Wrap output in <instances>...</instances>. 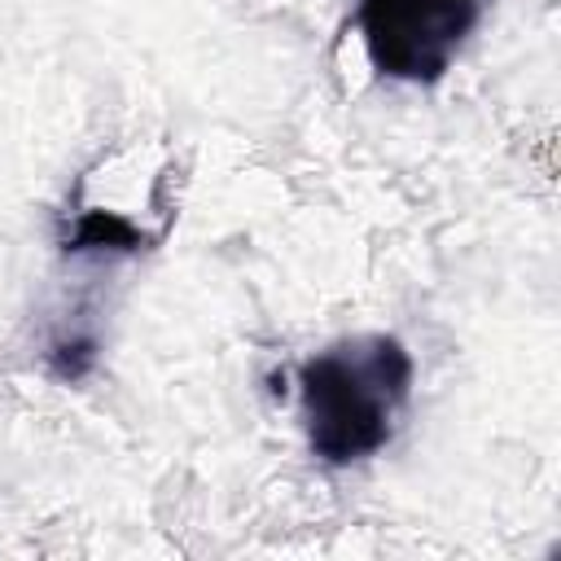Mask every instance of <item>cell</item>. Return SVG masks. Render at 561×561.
Listing matches in <instances>:
<instances>
[{"label":"cell","mask_w":561,"mask_h":561,"mask_svg":"<svg viewBox=\"0 0 561 561\" xmlns=\"http://www.w3.org/2000/svg\"><path fill=\"white\" fill-rule=\"evenodd\" d=\"M412 355L390 333L337 337L298 368V416L316 460L355 465L377 456L408 408Z\"/></svg>","instance_id":"obj_1"},{"label":"cell","mask_w":561,"mask_h":561,"mask_svg":"<svg viewBox=\"0 0 561 561\" xmlns=\"http://www.w3.org/2000/svg\"><path fill=\"white\" fill-rule=\"evenodd\" d=\"M486 0H359L355 26L377 75L434 83L473 35Z\"/></svg>","instance_id":"obj_2"}]
</instances>
